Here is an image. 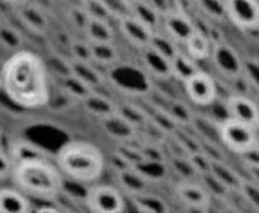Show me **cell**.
<instances>
[{"label": "cell", "mask_w": 259, "mask_h": 213, "mask_svg": "<svg viewBox=\"0 0 259 213\" xmlns=\"http://www.w3.org/2000/svg\"><path fill=\"white\" fill-rule=\"evenodd\" d=\"M131 15L140 20L143 24L150 27L153 32L162 27V15L153 8L149 0H137L131 5Z\"/></svg>", "instance_id": "17"}, {"label": "cell", "mask_w": 259, "mask_h": 213, "mask_svg": "<svg viewBox=\"0 0 259 213\" xmlns=\"http://www.w3.org/2000/svg\"><path fill=\"white\" fill-rule=\"evenodd\" d=\"M175 194L179 198V201H182L185 206L193 207V209H199V210H206L212 201L211 194L200 183V180L199 182L182 180L181 183L176 185Z\"/></svg>", "instance_id": "10"}, {"label": "cell", "mask_w": 259, "mask_h": 213, "mask_svg": "<svg viewBox=\"0 0 259 213\" xmlns=\"http://www.w3.org/2000/svg\"><path fill=\"white\" fill-rule=\"evenodd\" d=\"M141 62L146 71L153 77V79H161L167 80L171 77V61L153 50L150 45L141 48Z\"/></svg>", "instance_id": "14"}, {"label": "cell", "mask_w": 259, "mask_h": 213, "mask_svg": "<svg viewBox=\"0 0 259 213\" xmlns=\"http://www.w3.org/2000/svg\"><path fill=\"white\" fill-rule=\"evenodd\" d=\"M149 183H159L164 182L168 176V165L164 161H150L143 159L140 164L134 167Z\"/></svg>", "instance_id": "24"}, {"label": "cell", "mask_w": 259, "mask_h": 213, "mask_svg": "<svg viewBox=\"0 0 259 213\" xmlns=\"http://www.w3.org/2000/svg\"><path fill=\"white\" fill-rule=\"evenodd\" d=\"M85 206L94 213L124 212V198L118 188L111 185H94L87 189Z\"/></svg>", "instance_id": "6"}, {"label": "cell", "mask_w": 259, "mask_h": 213, "mask_svg": "<svg viewBox=\"0 0 259 213\" xmlns=\"http://www.w3.org/2000/svg\"><path fill=\"white\" fill-rule=\"evenodd\" d=\"M196 6L211 20L222 21L228 18L225 0H196Z\"/></svg>", "instance_id": "33"}, {"label": "cell", "mask_w": 259, "mask_h": 213, "mask_svg": "<svg viewBox=\"0 0 259 213\" xmlns=\"http://www.w3.org/2000/svg\"><path fill=\"white\" fill-rule=\"evenodd\" d=\"M153 50H156L158 53H161L162 56H165L167 59L173 61V58L179 53V42H176L170 35H167L165 32L161 30H155L149 44Z\"/></svg>", "instance_id": "29"}, {"label": "cell", "mask_w": 259, "mask_h": 213, "mask_svg": "<svg viewBox=\"0 0 259 213\" xmlns=\"http://www.w3.org/2000/svg\"><path fill=\"white\" fill-rule=\"evenodd\" d=\"M124 2H127V3H129V5H132V3H135V2H137V0H124Z\"/></svg>", "instance_id": "49"}, {"label": "cell", "mask_w": 259, "mask_h": 213, "mask_svg": "<svg viewBox=\"0 0 259 213\" xmlns=\"http://www.w3.org/2000/svg\"><path fill=\"white\" fill-rule=\"evenodd\" d=\"M149 2L153 5V8H155L162 17L171 11V8H170V0H149Z\"/></svg>", "instance_id": "45"}, {"label": "cell", "mask_w": 259, "mask_h": 213, "mask_svg": "<svg viewBox=\"0 0 259 213\" xmlns=\"http://www.w3.org/2000/svg\"><path fill=\"white\" fill-rule=\"evenodd\" d=\"M209 58L219 73L228 79H240L244 74V62L241 61L237 50L225 41L212 44Z\"/></svg>", "instance_id": "8"}, {"label": "cell", "mask_w": 259, "mask_h": 213, "mask_svg": "<svg viewBox=\"0 0 259 213\" xmlns=\"http://www.w3.org/2000/svg\"><path fill=\"white\" fill-rule=\"evenodd\" d=\"M184 45H185V51L197 61H203V59H208L211 56L212 41L200 29H196V32L185 41Z\"/></svg>", "instance_id": "21"}, {"label": "cell", "mask_w": 259, "mask_h": 213, "mask_svg": "<svg viewBox=\"0 0 259 213\" xmlns=\"http://www.w3.org/2000/svg\"><path fill=\"white\" fill-rule=\"evenodd\" d=\"M211 173L219 177L232 192L234 191H240L241 188V183H243V177L238 176V173L235 170H232L225 161H215L212 162V167H211Z\"/></svg>", "instance_id": "28"}, {"label": "cell", "mask_w": 259, "mask_h": 213, "mask_svg": "<svg viewBox=\"0 0 259 213\" xmlns=\"http://www.w3.org/2000/svg\"><path fill=\"white\" fill-rule=\"evenodd\" d=\"M243 197H244V200L253 207V209H256L259 210V183L258 182H252V180H243V183H241V188H240V191H238Z\"/></svg>", "instance_id": "37"}, {"label": "cell", "mask_w": 259, "mask_h": 213, "mask_svg": "<svg viewBox=\"0 0 259 213\" xmlns=\"http://www.w3.org/2000/svg\"><path fill=\"white\" fill-rule=\"evenodd\" d=\"M55 164L64 177L76 183H93L103 174L105 156L91 142L70 141L58 150Z\"/></svg>", "instance_id": "3"}, {"label": "cell", "mask_w": 259, "mask_h": 213, "mask_svg": "<svg viewBox=\"0 0 259 213\" xmlns=\"http://www.w3.org/2000/svg\"><path fill=\"white\" fill-rule=\"evenodd\" d=\"M199 70L200 68L197 65V59H194L185 50H179V53L171 61V77L182 83Z\"/></svg>", "instance_id": "22"}, {"label": "cell", "mask_w": 259, "mask_h": 213, "mask_svg": "<svg viewBox=\"0 0 259 213\" xmlns=\"http://www.w3.org/2000/svg\"><path fill=\"white\" fill-rule=\"evenodd\" d=\"M61 209L59 207H55V206H41V207H38L36 209V212L38 213H56L59 212Z\"/></svg>", "instance_id": "46"}, {"label": "cell", "mask_w": 259, "mask_h": 213, "mask_svg": "<svg viewBox=\"0 0 259 213\" xmlns=\"http://www.w3.org/2000/svg\"><path fill=\"white\" fill-rule=\"evenodd\" d=\"M117 114L132 126H135L137 129L144 127L150 121V117L135 104H120V106L117 104Z\"/></svg>", "instance_id": "31"}, {"label": "cell", "mask_w": 259, "mask_h": 213, "mask_svg": "<svg viewBox=\"0 0 259 213\" xmlns=\"http://www.w3.org/2000/svg\"><path fill=\"white\" fill-rule=\"evenodd\" d=\"M82 104L91 115L100 120L108 118L117 112V104L111 98H108L106 95L97 94L94 91L82 100Z\"/></svg>", "instance_id": "19"}, {"label": "cell", "mask_w": 259, "mask_h": 213, "mask_svg": "<svg viewBox=\"0 0 259 213\" xmlns=\"http://www.w3.org/2000/svg\"><path fill=\"white\" fill-rule=\"evenodd\" d=\"M83 33L90 42H114L115 38L109 20H100V18H91Z\"/></svg>", "instance_id": "25"}, {"label": "cell", "mask_w": 259, "mask_h": 213, "mask_svg": "<svg viewBox=\"0 0 259 213\" xmlns=\"http://www.w3.org/2000/svg\"><path fill=\"white\" fill-rule=\"evenodd\" d=\"M90 20H91V17L83 6H76L70 11V21L73 23L74 27H77L82 32H85Z\"/></svg>", "instance_id": "41"}, {"label": "cell", "mask_w": 259, "mask_h": 213, "mask_svg": "<svg viewBox=\"0 0 259 213\" xmlns=\"http://www.w3.org/2000/svg\"><path fill=\"white\" fill-rule=\"evenodd\" d=\"M3 2H6L8 5H14V6H21L26 2H29V0H3Z\"/></svg>", "instance_id": "47"}, {"label": "cell", "mask_w": 259, "mask_h": 213, "mask_svg": "<svg viewBox=\"0 0 259 213\" xmlns=\"http://www.w3.org/2000/svg\"><path fill=\"white\" fill-rule=\"evenodd\" d=\"M134 200V204L135 207L140 210V212L144 213H165L168 212V206L167 203L164 201L162 197L156 195V194H152L149 191L146 192H141L138 195H134L132 197Z\"/></svg>", "instance_id": "27"}, {"label": "cell", "mask_w": 259, "mask_h": 213, "mask_svg": "<svg viewBox=\"0 0 259 213\" xmlns=\"http://www.w3.org/2000/svg\"><path fill=\"white\" fill-rule=\"evenodd\" d=\"M240 157L243 159V162L246 164L247 168H252V167H259V148L256 145L250 147L247 151L241 153Z\"/></svg>", "instance_id": "43"}, {"label": "cell", "mask_w": 259, "mask_h": 213, "mask_svg": "<svg viewBox=\"0 0 259 213\" xmlns=\"http://www.w3.org/2000/svg\"><path fill=\"white\" fill-rule=\"evenodd\" d=\"M23 44H24V38L18 29L0 23V45H3L11 51H18L23 48Z\"/></svg>", "instance_id": "32"}, {"label": "cell", "mask_w": 259, "mask_h": 213, "mask_svg": "<svg viewBox=\"0 0 259 213\" xmlns=\"http://www.w3.org/2000/svg\"><path fill=\"white\" fill-rule=\"evenodd\" d=\"M102 3L109 11L111 17L115 18L117 21L131 14V5L124 0H102Z\"/></svg>", "instance_id": "40"}, {"label": "cell", "mask_w": 259, "mask_h": 213, "mask_svg": "<svg viewBox=\"0 0 259 213\" xmlns=\"http://www.w3.org/2000/svg\"><path fill=\"white\" fill-rule=\"evenodd\" d=\"M0 77L3 92L18 108L38 109L50 100L47 67L33 51H14L5 61Z\"/></svg>", "instance_id": "1"}, {"label": "cell", "mask_w": 259, "mask_h": 213, "mask_svg": "<svg viewBox=\"0 0 259 213\" xmlns=\"http://www.w3.org/2000/svg\"><path fill=\"white\" fill-rule=\"evenodd\" d=\"M12 168H14V162H12V157H11L9 151L3 150L0 147V182L11 177Z\"/></svg>", "instance_id": "42"}, {"label": "cell", "mask_w": 259, "mask_h": 213, "mask_svg": "<svg viewBox=\"0 0 259 213\" xmlns=\"http://www.w3.org/2000/svg\"><path fill=\"white\" fill-rule=\"evenodd\" d=\"M187 97L197 106L208 108L217 100V83L208 73L199 70L184 82Z\"/></svg>", "instance_id": "7"}, {"label": "cell", "mask_w": 259, "mask_h": 213, "mask_svg": "<svg viewBox=\"0 0 259 213\" xmlns=\"http://www.w3.org/2000/svg\"><path fill=\"white\" fill-rule=\"evenodd\" d=\"M70 73L80 79L85 85H88L91 89L99 88L103 83V76L99 71V68L94 65V62H80L74 61L70 65Z\"/></svg>", "instance_id": "23"}, {"label": "cell", "mask_w": 259, "mask_h": 213, "mask_svg": "<svg viewBox=\"0 0 259 213\" xmlns=\"http://www.w3.org/2000/svg\"><path fill=\"white\" fill-rule=\"evenodd\" d=\"M219 136L226 148L241 154L255 145V127L226 117L219 124Z\"/></svg>", "instance_id": "4"}, {"label": "cell", "mask_w": 259, "mask_h": 213, "mask_svg": "<svg viewBox=\"0 0 259 213\" xmlns=\"http://www.w3.org/2000/svg\"><path fill=\"white\" fill-rule=\"evenodd\" d=\"M255 145L259 148V126L255 127Z\"/></svg>", "instance_id": "48"}, {"label": "cell", "mask_w": 259, "mask_h": 213, "mask_svg": "<svg viewBox=\"0 0 259 213\" xmlns=\"http://www.w3.org/2000/svg\"><path fill=\"white\" fill-rule=\"evenodd\" d=\"M64 89L68 95L77 98V100H83L87 95H90L94 89H91L88 85H85L80 79H77L76 76H73L71 73L68 76H65L64 80Z\"/></svg>", "instance_id": "36"}, {"label": "cell", "mask_w": 259, "mask_h": 213, "mask_svg": "<svg viewBox=\"0 0 259 213\" xmlns=\"http://www.w3.org/2000/svg\"><path fill=\"white\" fill-rule=\"evenodd\" d=\"M117 180H118V185L121 186V189L124 192H127L131 197L146 192L147 185H149V182L134 167L117 171Z\"/></svg>", "instance_id": "20"}, {"label": "cell", "mask_w": 259, "mask_h": 213, "mask_svg": "<svg viewBox=\"0 0 259 213\" xmlns=\"http://www.w3.org/2000/svg\"><path fill=\"white\" fill-rule=\"evenodd\" d=\"M0 142H2V130H0Z\"/></svg>", "instance_id": "50"}, {"label": "cell", "mask_w": 259, "mask_h": 213, "mask_svg": "<svg viewBox=\"0 0 259 213\" xmlns=\"http://www.w3.org/2000/svg\"><path fill=\"white\" fill-rule=\"evenodd\" d=\"M228 20L243 30H255L259 27L258 0H225Z\"/></svg>", "instance_id": "9"}, {"label": "cell", "mask_w": 259, "mask_h": 213, "mask_svg": "<svg viewBox=\"0 0 259 213\" xmlns=\"http://www.w3.org/2000/svg\"><path fill=\"white\" fill-rule=\"evenodd\" d=\"M70 50L71 55L74 58V61H80V62H93L91 59V42L88 39H74L70 44Z\"/></svg>", "instance_id": "38"}, {"label": "cell", "mask_w": 259, "mask_h": 213, "mask_svg": "<svg viewBox=\"0 0 259 213\" xmlns=\"http://www.w3.org/2000/svg\"><path fill=\"white\" fill-rule=\"evenodd\" d=\"M114 80L120 86L121 91L132 94V95H146L152 92L153 89V82L152 76L146 71L144 67H137V65H112Z\"/></svg>", "instance_id": "5"}, {"label": "cell", "mask_w": 259, "mask_h": 213, "mask_svg": "<svg viewBox=\"0 0 259 213\" xmlns=\"http://www.w3.org/2000/svg\"><path fill=\"white\" fill-rule=\"evenodd\" d=\"M82 6L87 9L91 18H100V20H111V14L106 9V6L102 3V0H83Z\"/></svg>", "instance_id": "39"}, {"label": "cell", "mask_w": 259, "mask_h": 213, "mask_svg": "<svg viewBox=\"0 0 259 213\" xmlns=\"http://www.w3.org/2000/svg\"><path fill=\"white\" fill-rule=\"evenodd\" d=\"M162 29L176 42L185 44V41L196 32L197 26L188 12L171 11L162 17Z\"/></svg>", "instance_id": "11"}, {"label": "cell", "mask_w": 259, "mask_h": 213, "mask_svg": "<svg viewBox=\"0 0 259 213\" xmlns=\"http://www.w3.org/2000/svg\"><path fill=\"white\" fill-rule=\"evenodd\" d=\"M167 114L173 118V121L179 126V127H187V126H193L194 121V114L190 111V108L187 104H184L182 101L173 100L167 104L165 108Z\"/></svg>", "instance_id": "30"}, {"label": "cell", "mask_w": 259, "mask_h": 213, "mask_svg": "<svg viewBox=\"0 0 259 213\" xmlns=\"http://www.w3.org/2000/svg\"><path fill=\"white\" fill-rule=\"evenodd\" d=\"M226 112L228 117L243 121L252 127L259 126V104L252 98L240 94H234L226 98Z\"/></svg>", "instance_id": "12"}, {"label": "cell", "mask_w": 259, "mask_h": 213, "mask_svg": "<svg viewBox=\"0 0 259 213\" xmlns=\"http://www.w3.org/2000/svg\"><path fill=\"white\" fill-rule=\"evenodd\" d=\"M29 197L18 188H0V213H29Z\"/></svg>", "instance_id": "15"}, {"label": "cell", "mask_w": 259, "mask_h": 213, "mask_svg": "<svg viewBox=\"0 0 259 213\" xmlns=\"http://www.w3.org/2000/svg\"><path fill=\"white\" fill-rule=\"evenodd\" d=\"M118 29L123 33V36L127 39V42H131L132 45L138 48L147 47L153 35V30L150 27L143 24L140 20H137L131 14L118 20Z\"/></svg>", "instance_id": "13"}, {"label": "cell", "mask_w": 259, "mask_h": 213, "mask_svg": "<svg viewBox=\"0 0 259 213\" xmlns=\"http://www.w3.org/2000/svg\"><path fill=\"white\" fill-rule=\"evenodd\" d=\"M18 8H20L18 15L21 18V21L30 30L36 32V33H44L49 29V18L39 6L30 5L29 2H26L24 5H21Z\"/></svg>", "instance_id": "18"}, {"label": "cell", "mask_w": 259, "mask_h": 213, "mask_svg": "<svg viewBox=\"0 0 259 213\" xmlns=\"http://www.w3.org/2000/svg\"><path fill=\"white\" fill-rule=\"evenodd\" d=\"M91 59L96 65L112 67L120 61V51L114 42H91Z\"/></svg>", "instance_id": "26"}, {"label": "cell", "mask_w": 259, "mask_h": 213, "mask_svg": "<svg viewBox=\"0 0 259 213\" xmlns=\"http://www.w3.org/2000/svg\"><path fill=\"white\" fill-rule=\"evenodd\" d=\"M0 89H2V77H0Z\"/></svg>", "instance_id": "51"}, {"label": "cell", "mask_w": 259, "mask_h": 213, "mask_svg": "<svg viewBox=\"0 0 259 213\" xmlns=\"http://www.w3.org/2000/svg\"><path fill=\"white\" fill-rule=\"evenodd\" d=\"M244 74L250 79V82L259 88V62L258 61H249L244 64Z\"/></svg>", "instance_id": "44"}, {"label": "cell", "mask_w": 259, "mask_h": 213, "mask_svg": "<svg viewBox=\"0 0 259 213\" xmlns=\"http://www.w3.org/2000/svg\"><path fill=\"white\" fill-rule=\"evenodd\" d=\"M9 154L12 157V162L17 164V162H21V161H26V159H32V157H42V151L29 144V142H24V141H20L17 144H14L9 150Z\"/></svg>", "instance_id": "35"}, {"label": "cell", "mask_w": 259, "mask_h": 213, "mask_svg": "<svg viewBox=\"0 0 259 213\" xmlns=\"http://www.w3.org/2000/svg\"><path fill=\"white\" fill-rule=\"evenodd\" d=\"M11 179L30 198L53 201L64 191V176L56 164L42 157H32L14 164Z\"/></svg>", "instance_id": "2"}, {"label": "cell", "mask_w": 259, "mask_h": 213, "mask_svg": "<svg viewBox=\"0 0 259 213\" xmlns=\"http://www.w3.org/2000/svg\"><path fill=\"white\" fill-rule=\"evenodd\" d=\"M200 183L208 189L212 198H228V195L232 192L219 177H215L211 171L199 176Z\"/></svg>", "instance_id": "34"}, {"label": "cell", "mask_w": 259, "mask_h": 213, "mask_svg": "<svg viewBox=\"0 0 259 213\" xmlns=\"http://www.w3.org/2000/svg\"><path fill=\"white\" fill-rule=\"evenodd\" d=\"M103 123V129L105 132L112 136L114 139H118L120 142H129L134 141L137 136L138 129L135 126H132L131 123H127L123 117H120L117 112L108 118L102 120Z\"/></svg>", "instance_id": "16"}, {"label": "cell", "mask_w": 259, "mask_h": 213, "mask_svg": "<svg viewBox=\"0 0 259 213\" xmlns=\"http://www.w3.org/2000/svg\"><path fill=\"white\" fill-rule=\"evenodd\" d=\"M258 2H259V0H258Z\"/></svg>", "instance_id": "52"}]
</instances>
